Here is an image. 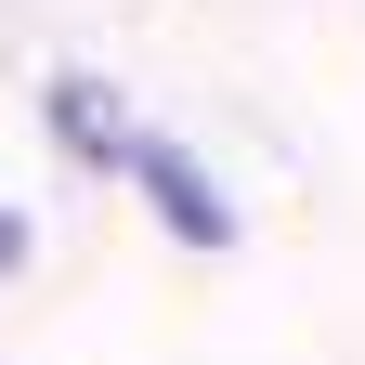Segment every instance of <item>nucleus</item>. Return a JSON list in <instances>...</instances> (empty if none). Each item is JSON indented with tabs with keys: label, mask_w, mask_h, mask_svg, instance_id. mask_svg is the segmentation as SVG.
<instances>
[{
	"label": "nucleus",
	"mask_w": 365,
	"mask_h": 365,
	"mask_svg": "<svg viewBox=\"0 0 365 365\" xmlns=\"http://www.w3.org/2000/svg\"><path fill=\"white\" fill-rule=\"evenodd\" d=\"M130 170H144V196L170 209V235H182V248H235V209H222V182L182 157V144H130Z\"/></svg>",
	"instance_id": "nucleus-1"
},
{
	"label": "nucleus",
	"mask_w": 365,
	"mask_h": 365,
	"mask_svg": "<svg viewBox=\"0 0 365 365\" xmlns=\"http://www.w3.org/2000/svg\"><path fill=\"white\" fill-rule=\"evenodd\" d=\"M39 105H53V144H66V157H118V105H105V78H53Z\"/></svg>",
	"instance_id": "nucleus-2"
},
{
	"label": "nucleus",
	"mask_w": 365,
	"mask_h": 365,
	"mask_svg": "<svg viewBox=\"0 0 365 365\" xmlns=\"http://www.w3.org/2000/svg\"><path fill=\"white\" fill-rule=\"evenodd\" d=\"M0 274H26V222L14 209H0Z\"/></svg>",
	"instance_id": "nucleus-3"
}]
</instances>
